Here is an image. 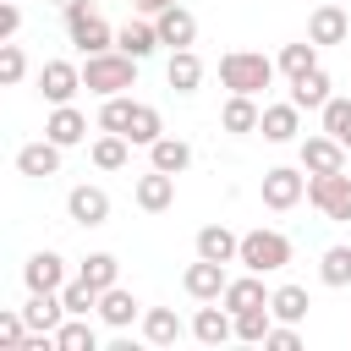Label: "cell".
<instances>
[{
  "mask_svg": "<svg viewBox=\"0 0 351 351\" xmlns=\"http://www.w3.org/2000/svg\"><path fill=\"white\" fill-rule=\"evenodd\" d=\"M77 88H82V66H71V60H44L38 66V93L49 104H71Z\"/></svg>",
  "mask_w": 351,
  "mask_h": 351,
  "instance_id": "obj_8",
  "label": "cell"
},
{
  "mask_svg": "<svg viewBox=\"0 0 351 351\" xmlns=\"http://www.w3.org/2000/svg\"><path fill=\"white\" fill-rule=\"evenodd\" d=\"M318 280H324V285H335V291H340V285H351V247H329V252L318 258Z\"/></svg>",
  "mask_w": 351,
  "mask_h": 351,
  "instance_id": "obj_36",
  "label": "cell"
},
{
  "mask_svg": "<svg viewBox=\"0 0 351 351\" xmlns=\"http://www.w3.org/2000/svg\"><path fill=\"white\" fill-rule=\"evenodd\" d=\"M66 214H71L77 225H88V230H93V225H104V219H110V192L82 181V186H71V192H66Z\"/></svg>",
  "mask_w": 351,
  "mask_h": 351,
  "instance_id": "obj_11",
  "label": "cell"
},
{
  "mask_svg": "<svg viewBox=\"0 0 351 351\" xmlns=\"http://www.w3.org/2000/svg\"><path fill=\"white\" fill-rule=\"evenodd\" d=\"M318 121H324V132H329V137H340V143H346V132H351V99H340V93H335V99L318 110Z\"/></svg>",
  "mask_w": 351,
  "mask_h": 351,
  "instance_id": "obj_39",
  "label": "cell"
},
{
  "mask_svg": "<svg viewBox=\"0 0 351 351\" xmlns=\"http://www.w3.org/2000/svg\"><path fill=\"white\" fill-rule=\"evenodd\" d=\"M82 280H88L93 291L121 285V258H115V252H88V258H82Z\"/></svg>",
  "mask_w": 351,
  "mask_h": 351,
  "instance_id": "obj_28",
  "label": "cell"
},
{
  "mask_svg": "<svg viewBox=\"0 0 351 351\" xmlns=\"http://www.w3.org/2000/svg\"><path fill=\"white\" fill-rule=\"evenodd\" d=\"M269 329H274V307L263 302V307H247V313H236V340H247V346H263L269 340Z\"/></svg>",
  "mask_w": 351,
  "mask_h": 351,
  "instance_id": "obj_30",
  "label": "cell"
},
{
  "mask_svg": "<svg viewBox=\"0 0 351 351\" xmlns=\"http://www.w3.org/2000/svg\"><path fill=\"white\" fill-rule=\"evenodd\" d=\"M16 170L22 176H55L60 170V143H49V137L44 143H22L16 148Z\"/></svg>",
  "mask_w": 351,
  "mask_h": 351,
  "instance_id": "obj_22",
  "label": "cell"
},
{
  "mask_svg": "<svg viewBox=\"0 0 351 351\" xmlns=\"http://www.w3.org/2000/svg\"><path fill=\"white\" fill-rule=\"evenodd\" d=\"M154 27H159V44H170V49H192V38H197V16L176 0V5H165L159 16H154Z\"/></svg>",
  "mask_w": 351,
  "mask_h": 351,
  "instance_id": "obj_12",
  "label": "cell"
},
{
  "mask_svg": "<svg viewBox=\"0 0 351 351\" xmlns=\"http://www.w3.org/2000/svg\"><path fill=\"white\" fill-rule=\"evenodd\" d=\"M263 346H269V351H302V335H296V324H280V318H274V329H269Z\"/></svg>",
  "mask_w": 351,
  "mask_h": 351,
  "instance_id": "obj_41",
  "label": "cell"
},
{
  "mask_svg": "<svg viewBox=\"0 0 351 351\" xmlns=\"http://www.w3.org/2000/svg\"><path fill=\"white\" fill-rule=\"evenodd\" d=\"M274 60L269 55H258V49H230V55H219V82L230 88V93H263L269 82H274Z\"/></svg>",
  "mask_w": 351,
  "mask_h": 351,
  "instance_id": "obj_2",
  "label": "cell"
},
{
  "mask_svg": "<svg viewBox=\"0 0 351 351\" xmlns=\"http://www.w3.org/2000/svg\"><path fill=\"white\" fill-rule=\"evenodd\" d=\"M269 307H274V318H280V324H302L313 302H307V285H280V291L269 296Z\"/></svg>",
  "mask_w": 351,
  "mask_h": 351,
  "instance_id": "obj_29",
  "label": "cell"
},
{
  "mask_svg": "<svg viewBox=\"0 0 351 351\" xmlns=\"http://www.w3.org/2000/svg\"><path fill=\"white\" fill-rule=\"evenodd\" d=\"M302 170H307V176H335V170H346V143L329 137V132L307 137V143H302Z\"/></svg>",
  "mask_w": 351,
  "mask_h": 351,
  "instance_id": "obj_10",
  "label": "cell"
},
{
  "mask_svg": "<svg viewBox=\"0 0 351 351\" xmlns=\"http://www.w3.org/2000/svg\"><path fill=\"white\" fill-rule=\"evenodd\" d=\"M22 77H27V55H22V44L0 38V82H5V88H16Z\"/></svg>",
  "mask_w": 351,
  "mask_h": 351,
  "instance_id": "obj_37",
  "label": "cell"
},
{
  "mask_svg": "<svg viewBox=\"0 0 351 351\" xmlns=\"http://www.w3.org/2000/svg\"><path fill=\"white\" fill-rule=\"evenodd\" d=\"M22 340H27L22 307H16V313H0V351H22Z\"/></svg>",
  "mask_w": 351,
  "mask_h": 351,
  "instance_id": "obj_40",
  "label": "cell"
},
{
  "mask_svg": "<svg viewBox=\"0 0 351 351\" xmlns=\"http://www.w3.org/2000/svg\"><path fill=\"white\" fill-rule=\"evenodd\" d=\"M346 148H351V132H346Z\"/></svg>",
  "mask_w": 351,
  "mask_h": 351,
  "instance_id": "obj_44",
  "label": "cell"
},
{
  "mask_svg": "<svg viewBox=\"0 0 351 351\" xmlns=\"http://www.w3.org/2000/svg\"><path fill=\"white\" fill-rule=\"evenodd\" d=\"M274 66H280L285 77H302V71H313V66H318V44H313V38H302V44H285Z\"/></svg>",
  "mask_w": 351,
  "mask_h": 351,
  "instance_id": "obj_35",
  "label": "cell"
},
{
  "mask_svg": "<svg viewBox=\"0 0 351 351\" xmlns=\"http://www.w3.org/2000/svg\"><path fill=\"white\" fill-rule=\"evenodd\" d=\"M66 33H71V44L82 49V55H99V49H115V33H110V22L88 5V0H66Z\"/></svg>",
  "mask_w": 351,
  "mask_h": 351,
  "instance_id": "obj_4",
  "label": "cell"
},
{
  "mask_svg": "<svg viewBox=\"0 0 351 351\" xmlns=\"http://www.w3.org/2000/svg\"><path fill=\"white\" fill-rule=\"evenodd\" d=\"M60 5H66V0H60Z\"/></svg>",
  "mask_w": 351,
  "mask_h": 351,
  "instance_id": "obj_45",
  "label": "cell"
},
{
  "mask_svg": "<svg viewBox=\"0 0 351 351\" xmlns=\"http://www.w3.org/2000/svg\"><path fill=\"white\" fill-rule=\"evenodd\" d=\"M132 110H137V99H126V93H110V99L99 104V132H121V137H126V126H132Z\"/></svg>",
  "mask_w": 351,
  "mask_h": 351,
  "instance_id": "obj_34",
  "label": "cell"
},
{
  "mask_svg": "<svg viewBox=\"0 0 351 351\" xmlns=\"http://www.w3.org/2000/svg\"><path fill=\"white\" fill-rule=\"evenodd\" d=\"M263 208H274V214H285V208H296L302 197H307V170H291V165H274V170H263Z\"/></svg>",
  "mask_w": 351,
  "mask_h": 351,
  "instance_id": "obj_6",
  "label": "cell"
},
{
  "mask_svg": "<svg viewBox=\"0 0 351 351\" xmlns=\"http://www.w3.org/2000/svg\"><path fill=\"white\" fill-rule=\"evenodd\" d=\"M258 121H263V110H258V99H252V93H230V99H225V110H219V126H225V132H236V137L258 132Z\"/></svg>",
  "mask_w": 351,
  "mask_h": 351,
  "instance_id": "obj_19",
  "label": "cell"
},
{
  "mask_svg": "<svg viewBox=\"0 0 351 351\" xmlns=\"http://www.w3.org/2000/svg\"><path fill=\"white\" fill-rule=\"evenodd\" d=\"M181 335H186V324L176 318V307H148L143 313V340L148 346H176Z\"/></svg>",
  "mask_w": 351,
  "mask_h": 351,
  "instance_id": "obj_24",
  "label": "cell"
},
{
  "mask_svg": "<svg viewBox=\"0 0 351 351\" xmlns=\"http://www.w3.org/2000/svg\"><path fill=\"white\" fill-rule=\"evenodd\" d=\"M44 137L60 143V148H77V143L88 137V115H82L77 104H55V115L44 121Z\"/></svg>",
  "mask_w": 351,
  "mask_h": 351,
  "instance_id": "obj_13",
  "label": "cell"
},
{
  "mask_svg": "<svg viewBox=\"0 0 351 351\" xmlns=\"http://www.w3.org/2000/svg\"><path fill=\"white\" fill-rule=\"evenodd\" d=\"M329 99H335V93H329V71H324V66L291 77V104H296V110H324Z\"/></svg>",
  "mask_w": 351,
  "mask_h": 351,
  "instance_id": "obj_15",
  "label": "cell"
},
{
  "mask_svg": "<svg viewBox=\"0 0 351 351\" xmlns=\"http://www.w3.org/2000/svg\"><path fill=\"white\" fill-rule=\"evenodd\" d=\"M165 5H176V0H132V11H137V16H159Z\"/></svg>",
  "mask_w": 351,
  "mask_h": 351,
  "instance_id": "obj_43",
  "label": "cell"
},
{
  "mask_svg": "<svg viewBox=\"0 0 351 351\" xmlns=\"http://www.w3.org/2000/svg\"><path fill=\"white\" fill-rule=\"evenodd\" d=\"M176 203V176H165V170H148V176H137V208H148V214H165Z\"/></svg>",
  "mask_w": 351,
  "mask_h": 351,
  "instance_id": "obj_20",
  "label": "cell"
},
{
  "mask_svg": "<svg viewBox=\"0 0 351 351\" xmlns=\"http://www.w3.org/2000/svg\"><path fill=\"white\" fill-rule=\"evenodd\" d=\"M16 27H22V5L0 0V38H16Z\"/></svg>",
  "mask_w": 351,
  "mask_h": 351,
  "instance_id": "obj_42",
  "label": "cell"
},
{
  "mask_svg": "<svg viewBox=\"0 0 351 351\" xmlns=\"http://www.w3.org/2000/svg\"><path fill=\"white\" fill-rule=\"evenodd\" d=\"M236 252H241V236H230L225 225H203V230H197V258L236 263Z\"/></svg>",
  "mask_w": 351,
  "mask_h": 351,
  "instance_id": "obj_26",
  "label": "cell"
},
{
  "mask_svg": "<svg viewBox=\"0 0 351 351\" xmlns=\"http://www.w3.org/2000/svg\"><path fill=\"white\" fill-rule=\"evenodd\" d=\"M148 159H154V170H165V176H181V170L192 165V148H186L181 137H159V143L148 148Z\"/></svg>",
  "mask_w": 351,
  "mask_h": 351,
  "instance_id": "obj_27",
  "label": "cell"
},
{
  "mask_svg": "<svg viewBox=\"0 0 351 351\" xmlns=\"http://www.w3.org/2000/svg\"><path fill=\"white\" fill-rule=\"evenodd\" d=\"M99 318H104L110 329H132V318H143V307H137L132 291L110 285V291H99Z\"/></svg>",
  "mask_w": 351,
  "mask_h": 351,
  "instance_id": "obj_21",
  "label": "cell"
},
{
  "mask_svg": "<svg viewBox=\"0 0 351 351\" xmlns=\"http://www.w3.org/2000/svg\"><path fill=\"white\" fill-rule=\"evenodd\" d=\"M82 88L99 93V99L126 93V88H137V60H132L126 49H99V55H88V66H82Z\"/></svg>",
  "mask_w": 351,
  "mask_h": 351,
  "instance_id": "obj_1",
  "label": "cell"
},
{
  "mask_svg": "<svg viewBox=\"0 0 351 351\" xmlns=\"http://www.w3.org/2000/svg\"><path fill=\"white\" fill-rule=\"evenodd\" d=\"M165 137V121H159V110L154 104H137L132 110V126H126V143H143V148H154Z\"/></svg>",
  "mask_w": 351,
  "mask_h": 351,
  "instance_id": "obj_31",
  "label": "cell"
},
{
  "mask_svg": "<svg viewBox=\"0 0 351 351\" xmlns=\"http://www.w3.org/2000/svg\"><path fill=\"white\" fill-rule=\"evenodd\" d=\"M93 165H99V170H121V165H126V137H121V132H104V137L93 143Z\"/></svg>",
  "mask_w": 351,
  "mask_h": 351,
  "instance_id": "obj_38",
  "label": "cell"
},
{
  "mask_svg": "<svg viewBox=\"0 0 351 351\" xmlns=\"http://www.w3.org/2000/svg\"><path fill=\"white\" fill-rule=\"evenodd\" d=\"M269 296H274V291H263V274H252V269H247L241 280H230V285H225V296H219V302H225L230 313H247V307H263Z\"/></svg>",
  "mask_w": 351,
  "mask_h": 351,
  "instance_id": "obj_23",
  "label": "cell"
},
{
  "mask_svg": "<svg viewBox=\"0 0 351 351\" xmlns=\"http://www.w3.org/2000/svg\"><path fill=\"white\" fill-rule=\"evenodd\" d=\"M22 280H27V291H60L66 285V258L60 252H33L22 263Z\"/></svg>",
  "mask_w": 351,
  "mask_h": 351,
  "instance_id": "obj_14",
  "label": "cell"
},
{
  "mask_svg": "<svg viewBox=\"0 0 351 351\" xmlns=\"http://www.w3.org/2000/svg\"><path fill=\"white\" fill-rule=\"evenodd\" d=\"M60 302H66V318H88V313H99V291H93L82 274L60 285Z\"/></svg>",
  "mask_w": 351,
  "mask_h": 351,
  "instance_id": "obj_32",
  "label": "cell"
},
{
  "mask_svg": "<svg viewBox=\"0 0 351 351\" xmlns=\"http://www.w3.org/2000/svg\"><path fill=\"white\" fill-rule=\"evenodd\" d=\"M165 82H170L176 93H197V82H203V60H197L192 49H170V66H165Z\"/></svg>",
  "mask_w": 351,
  "mask_h": 351,
  "instance_id": "obj_25",
  "label": "cell"
},
{
  "mask_svg": "<svg viewBox=\"0 0 351 351\" xmlns=\"http://www.w3.org/2000/svg\"><path fill=\"white\" fill-rule=\"evenodd\" d=\"M55 351H99L93 324H88V318H66V324L55 329Z\"/></svg>",
  "mask_w": 351,
  "mask_h": 351,
  "instance_id": "obj_33",
  "label": "cell"
},
{
  "mask_svg": "<svg viewBox=\"0 0 351 351\" xmlns=\"http://www.w3.org/2000/svg\"><path fill=\"white\" fill-rule=\"evenodd\" d=\"M181 285H186V296H192V302H219V296H225V285H230V274H225V263L197 258V263H186Z\"/></svg>",
  "mask_w": 351,
  "mask_h": 351,
  "instance_id": "obj_9",
  "label": "cell"
},
{
  "mask_svg": "<svg viewBox=\"0 0 351 351\" xmlns=\"http://www.w3.org/2000/svg\"><path fill=\"white\" fill-rule=\"evenodd\" d=\"M346 33H351L346 5H340V0H318V5H313V16H307V38L324 49V44H346Z\"/></svg>",
  "mask_w": 351,
  "mask_h": 351,
  "instance_id": "obj_7",
  "label": "cell"
},
{
  "mask_svg": "<svg viewBox=\"0 0 351 351\" xmlns=\"http://www.w3.org/2000/svg\"><path fill=\"white\" fill-rule=\"evenodd\" d=\"M115 49H126L132 60H148V55L159 49V27H154L148 16H132V22L115 33Z\"/></svg>",
  "mask_w": 351,
  "mask_h": 351,
  "instance_id": "obj_18",
  "label": "cell"
},
{
  "mask_svg": "<svg viewBox=\"0 0 351 351\" xmlns=\"http://www.w3.org/2000/svg\"><path fill=\"white\" fill-rule=\"evenodd\" d=\"M236 263L241 269H252V274H274V269H285L291 263V236L285 230H247L241 236V252H236Z\"/></svg>",
  "mask_w": 351,
  "mask_h": 351,
  "instance_id": "obj_3",
  "label": "cell"
},
{
  "mask_svg": "<svg viewBox=\"0 0 351 351\" xmlns=\"http://www.w3.org/2000/svg\"><path fill=\"white\" fill-rule=\"evenodd\" d=\"M307 203L335 219V225H351V176L335 170V176H307Z\"/></svg>",
  "mask_w": 351,
  "mask_h": 351,
  "instance_id": "obj_5",
  "label": "cell"
},
{
  "mask_svg": "<svg viewBox=\"0 0 351 351\" xmlns=\"http://www.w3.org/2000/svg\"><path fill=\"white\" fill-rule=\"evenodd\" d=\"M258 132H263V143H291V137L302 132V110H296L291 99H285V104H263Z\"/></svg>",
  "mask_w": 351,
  "mask_h": 351,
  "instance_id": "obj_16",
  "label": "cell"
},
{
  "mask_svg": "<svg viewBox=\"0 0 351 351\" xmlns=\"http://www.w3.org/2000/svg\"><path fill=\"white\" fill-rule=\"evenodd\" d=\"M192 335L203 340V346H225L230 335H236V313L219 302V307H197V318H192Z\"/></svg>",
  "mask_w": 351,
  "mask_h": 351,
  "instance_id": "obj_17",
  "label": "cell"
}]
</instances>
